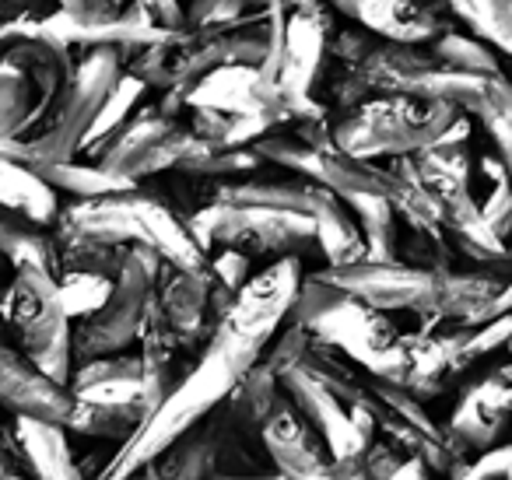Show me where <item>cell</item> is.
Returning a JSON list of instances; mask_svg holds the SVG:
<instances>
[{"label":"cell","mask_w":512,"mask_h":480,"mask_svg":"<svg viewBox=\"0 0 512 480\" xmlns=\"http://www.w3.org/2000/svg\"><path fill=\"white\" fill-rule=\"evenodd\" d=\"M453 106L418 102L404 95H383L348 109L334 123V144L351 158L376 162V158H411L432 148L456 123Z\"/></svg>","instance_id":"5"},{"label":"cell","mask_w":512,"mask_h":480,"mask_svg":"<svg viewBox=\"0 0 512 480\" xmlns=\"http://www.w3.org/2000/svg\"><path fill=\"white\" fill-rule=\"evenodd\" d=\"M488 102L498 109V113L509 120V127H512V78H495L491 81V95H488Z\"/></svg>","instance_id":"49"},{"label":"cell","mask_w":512,"mask_h":480,"mask_svg":"<svg viewBox=\"0 0 512 480\" xmlns=\"http://www.w3.org/2000/svg\"><path fill=\"white\" fill-rule=\"evenodd\" d=\"M351 414H365L376 424V435L397 445L404 456H414L439 477L453 480L470 463L467 452L449 438L446 424H435V417L425 410V403L414 393H407L397 382L365 375L362 396H358Z\"/></svg>","instance_id":"7"},{"label":"cell","mask_w":512,"mask_h":480,"mask_svg":"<svg viewBox=\"0 0 512 480\" xmlns=\"http://www.w3.org/2000/svg\"><path fill=\"white\" fill-rule=\"evenodd\" d=\"M481 172L491 183L488 197L481 200V214L491 232L512 249V186H509V179H505V169H502V162H498V155H484Z\"/></svg>","instance_id":"38"},{"label":"cell","mask_w":512,"mask_h":480,"mask_svg":"<svg viewBox=\"0 0 512 480\" xmlns=\"http://www.w3.org/2000/svg\"><path fill=\"white\" fill-rule=\"evenodd\" d=\"M130 218H134V246H148L162 256L165 267L176 270H207L211 260L200 253V246L193 242V235L186 232V221H179L172 214V207L165 200L151 197L144 190L127 193Z\"/></svg>","instance_id":"18"},{"label":"cell","mask_w":512,"mask_h":480,"mask_svg":"<svg viewBox=\"0 0 512 480\" xmlns=\"http://www.w3.org/2000/svg\"><path fill=\"white\" fill-rule=\"evenodd\" d=\"M288 323L306 326L309 333H316L330 347L348 354L369 375L400 386V375H404V344H400L397 326L390 323L386 312L372 309V305L323 284L320 277L306 274L299 295H295Z\"/></svg>","instance_id":"2"},{"label":"cell","mask_w":512,"mask_h":480,"mask_svg":"<svg viewBox=\"0 0 512 480\" xmlns=\"http://www.w3.org/2000/svg\"><path fill=\"white\" fill-rule=\"evenodd\" d=\"M477 120H481L484 130H488V141L495 144V155H498V162H502L505 179H509V186H512V127H509V120H505L491 102H484Z\"/></svg>","instance_id":"44"},{"label":"cell","mask_w":512,"mask_h":480,"mask_svg":"<svg viewBox=\"0 0 512 480\" xmlns=\"http://www.w3.org/2000/svg\"><path fill=\"white\" fill-rule=\"evenodd\" d=\"M435 473L428 470L425 463H421V459H414V456H407L404 463L397 466V473H393L390 480H432Z\"/></svg>","instance_id":"50"},{"label":"cell","mask_w":512,"mask_h":480,"mask_svg":"<svg viewBox=\"0 0 512 480\" xmlns=\"http://www.w3.org/2000/svg\"><path fill=\"white\" fill-rule=\"evenodd\" d=\"M120 78H123V53H116V50L85 53V60L74 67L71 85L64 88L57 106L50 109V116H46L43 127H39V134L25 141L32 169H39V165L74 162V155H78L81 144H85L88 130H92L95 116L106 106V99L113 95Z\"/></svg>","instance_id":"8"},{"label":"cell","mask_w":512,"mask_h":480,"mask_svg":"<svg viewBox=\"0 0 512 480\" xmlns=\"http://www.w3.org/2000/svg\"><path fill=\"white\" fill-rule=\"evenodd\" d=\"M309 218L316 225V249L323 253L327 267H348L365 260V235L358 228L351 207L327 186H316Z\"/></svg>","instance_id":"22"},{"label":"cell","mask_w":512,"mask_h":480,"mask_svg":"<svg viewBox=\"0 0 512 480\" xmlns=\"http://www.w3.org/2000/svg\"><path fill=\"white\" fill-rule=\"evenodd\" d=\"M60 11L71 18H109L120 8H113V0H57Z\"/></svg>","instance_id":"47"},{"label":"cell","mask_w":512,"mask_h":480,"mask_svg":"<svg viewBox=\"0 0 512 480\" xmlns=\"http://www.w3.org/2000/svg\"><path fill=\"white\" fill-rule=\"evenodd\" d=\"M211 274L221 288L232 291V295H239V291L246 288L256 274L253 256L239 253V249H218V253H211Z\"/></svg>","instance_id":"41"},{"label":"cell","mask_w":512,"mask_h":480,"mask_svg":"<svg viewBox=\"0 0 512 480\" xmlns=\"http://www.w3.org/2000/svg\"><path fill=\"white\" fill-rule=\"evenodd\" d=\"M39 176L53 186L57 193H71L74 200H102V197H120V193H134L137 183L123 176H113L102 165H78V162H57V165H39Z\"/></svg>","instance_id":"29"},{"label":"cell","mask_w":512,"mask_h":480,"mask_svg":"<svg viewBox=\"0 0 512 480\" xmlns=\"http://www.w3.org/2000/svg\"><path fill=\"white\" fill-rule=\"evenodd\" d=\"M404 452L397 449L393 442H386V438L376 435V442L365 449V456L358 459V470H362L365 480H390L393 473H397V466L404 463Z\"/></svg>","instance_id":"43"},{"label":"cell","mask_w":512,"mask_h":480,"mask_svg":"<svg viewBox=\"0 0 512 480\" xmlns=\"http://www.w3.org/2000/svg\"><path fill=\"white\" fill-rule=\"evenodd\" d=\"M162 256L148 246H130L123 270L116 277V288L109 302L92 319H81L74 326V365H85L95 358L123 354L148 319V309L155 302L158 277H162Z\"/></svg>","instance_id":"9"},{"label":"cell","mask_w":512,"mask_h":480,"mask_svg":"<svg viewBox=\"0 0 512 480\" xmlns=\"http://www.w3.org/2000/svg\"><path fill=\"white\" fill-rule=\"evenodd\" d=\"M155 302H158V309H162V316L169 319L179 344H183L193 358H200L207 340H211L214 330H218L221 316L232 309L235 295L214 281L211 267L207 270L162 267V277H158V288H155Z\"/></svg>","instance_id":"12"},{"label":"cell","mask_w":512,"mask_h":480,"mask_svg":"<svg viewBox=\"0 0 512 480\" xmlns=\"http://www.w3.org/2000/svg\"><path fill=\"white\" fill-rule=\"evenodd\" d=\"M137 4H141V8L155 18V25H162V29L190 32L186 29V15H183V8H179V0H137Z\"/></svg>","instance_id":"46"},{"label":"cell","mask_w":512,"mask_h":480,"mask_svg":"<svg viewBox=\"0 0 512 480\" xmlns=\"http://www.w3.org/2000/svg\"><path fill=\"white\" fill-rule=\"evenodd\" d=\"M509 463H512V442L509 445H498L491 452H481L477 459H470L453 480H502L509 473Z\"/></svg>","instance_id":"45"},{"label":"cell","mask_w":512,"mask_h":480,"mask_svg":"<svg viewBox=\"0 0 512 480\" xmlns=\"http://www.w3.org/2000/svg\"><path fill=\"white\" fill-rule=\"evenodd\" d=\"M0 207L39 228H50L60 221L57 190L32 165L18 162V158H0Z\"/></svg>","instance_id":"23"},{"label":"cell","mask_w":512,"mask_h":480,"mask_svg":"<svg viewBox=\"0 0 512 480\" xmlns=\"http://www.w3.org/2000/svg\"><path fill=\"white\" fill-rule=\"evenodd\" d=\"M158 480H214V477H253L256 463L242 442V428L228 403L179 435L155 463L148 466Z\"/></svg>","instance_id":"11"},{"label":"cell","mask_w":512,"mask_h":480,"mask_svg":"<svg viewBox=\"0 0 512 480\" xmlns=\"http://www.w3.org/2000/svg\"><path fill=\"white\" fill-rule=\"evenodd\" d=\"M302 277L306 274H302L299 256H285V260H274L264 270H256L253 281L235 295L232 309L221 316L214 337L207 340V347L183 375V382L172 389L169 400L144 421L141 431L116 445V452L92 480H130L144 466L155 463L179 435H186L211 410L228 403L235 386L267 358L281 326H288Z\"/></svg>","instance_id":"1"},{"label":"cell","mask_w":512,"mask_h":480,"mask_svg":"<svg viewBox=\"0 0 512 480\" xmlns=\"http://www.w3.org/2000/svg\"><path fill=\"white\" fill-rule=\"evenodd\" d=\"M502 480H505V477H502Z\"/></svg>","instance_id":"56"},{"label":"cell","mask_w":512,"mask_h":480,"mask_svg":"<svg viewBox=\"0 0 512 480\" xmlns=\"http://www.w3.org/2000/svg\"><path fill=\"white\" fill-rule=\"evenodd\" d=\"M285 4H288L285 50H281L274 85H278L295 127V123L327 116V109L313 99V88L320 81L323 60H327L330 39L334 36H330V15L323 8V0H285Z\"/></svg>","instance_id":"10"},{"label":"cell","mask_w":512,"mask_h":480,"mask_svg":"<svg viewBox=\"0 0 512 480\" xmlns=\"http://www.w3.org/2000/svg\"><path fill=\"white\" fill-rule=\"evenodd\" d=\"M0 256L11 267H43L53 277H60V249L57 235L50 228H39L32 221L18 218V214L0 207Z\"/></svg>","instance_id":"27"},{"label":"cell","mask_w":512,"mask_h":480,"mask_svg":"<svg viewBox=\"0 0 512 480\" xmlns=\"http://www.w3.org/2000/svg\"><path fill=\"white\" fill-rule=\"evenodd\" d=\"M358 463H330L316 473H302V477H281V473H271V480H351Z\"/></svg>","instance_id":"48"},{"label":"cell","mask_w":512,"mask_h":480,"mask_svg":"<svg viewBox=\"0 0 512 480\" xmlns=\"http://www.w3.org/2000/svg\"><path fill=\"white\" fill-rule=\"evenodd\" d=\"M253 151L260 155V162H274L281 169L295 172L299 179L320 183V151H313L309 144H302L299 137L288 134H267L264 141H256Z\"/></svg>","instance_id":"37"},{"label":"cell","mask_w":512,"mask_h":480,"mask_svg":"<svg viewBox=\"0 0 512 480\" xmlns=\"http://www.w3.org/2000/svg\"><path fill=\"white\" fill-rule=\"evenodd\" d=\"M327 4H334V11H344V4H348V0H327Z\"/></svg>","instance_id":"52"},{"label":"cell","mask_w":512,"mask_h":480,"mask_svg":"<svg viewBox=\"0 0 512 480\" xmlns=\"http://www.w3.org/2000/svg\"><path fill=\"white\" fill-rule=\"evenodd\" d=\"M432 57L442 67L460 74H474V78H502V67L491 46H484L474 36H460V32H446L432 43Z\"/></svg>","instance_id":"33"},{"label":"cell","mask_w":512,"mask_h":480,"mask_svg":"<svg viewBox=\"0 0 512 480\" xmlns=\"http://www.w3.org/2000/svg\"><path fill=\"white\" fill-rule=\"evenodd\" d=\"M421 4H428V0H421Z\"/></svg>","instance_id":"55"},{"label":"cell","mask_w":512,"mask_h":480,"mask_svg":"<svg viewBox=\"0 0 512 480\" xmlns=\"http://www.w3.org/2000/svg\"><path fill=\"white\" fill-rule=\"evenodd\" d=\"M316 186L320 183H309V179H246V183L218 186V190H214V204L271 207V211L309 214Z\"/></svg>","instance_id":"25"},{"label":"cell","mask_w":512,"mask_h":480,"mask_svg":"<svg viewBox=\"0 0 512 480\" xmlns=\"http://www.w3.org/2000/svg\"><path fill=\"white\" fill-rule=\"evenodd\" d=\"M186 232L211 260L214 249H239L246 256H299L316 246V225L309 214L271 211V207L207 204L186 218Z\"/></svg>","instance_id":"6"},{"label":"cell","mask_w":512,"mask_h":480,"mask_svg":"<svg viewBox=\"0 0 512 480\" xmlns=\"http://www.w3.org/2000/svg\"><path fill=\"white\" fill-rule=\"evenodd\" d=\"M15 435L36 480H88L81 463L74 459L64 424L39 421V417H15Z\"/></svg>","instance_id":"20"},{"label":"cell","mask_w":512,"mask_h":480,"mask_svg":"<svg viewBox=\"0 0 512 480\" xmlns=\"http://www.w3.org/2000/svg\"><path fill=\"white\" fill-rule=\"evenodd\" d=\"M260 155L253 148H218V144H207L197 137L190 155L179 162L176 172L186 176H242V172L260 169Z\"/></svg>","instance_id":"35"},{"label":"cell","mask_w":512,"mask_h":480,"mask_svg":"<svg viewBox=\"0 0 512 480\" xmlns=\"http://www.w3.org/2000/svg\"><path fill=\"white\" fill-rule=\"evenodd\" d=\"M341 15L355 18L372 36L397 46H425L446 36L435 8L421 0H348Z\"/></svg>","instance_id":"19"},{"label":"cell","mask_w":512,"mask_h":480,"mask_svg":"<svg viewBox=\"0 0 512 480\" xmlns=\"http://www.w3.org/2000/svg\"><path fill=\"white\" fill-rule=\"evenodd\" d=\"M53 235L92 239V242H106V246H134L137 235H134L127 193L102 197V200H74L71 207L60 211L57 232Z\"/></svg>","instance_id":"21"},{"label":"cell","mask_w":512,"mask_h":480,"mask_svg":"<svg viewBox=\"0 0 512 480\" xmlns=\"http://www.w3.org/2000/svg\"><path fill=\"white\" fill-rule=\"evenodd\" d=\"M0 319L32 365L67 386L74 375V323L60 302V284L43 267H18L0 295Z\"/></svg>","instance_id":"4"},{"label":"cell","mask_w":512,"mask_h":480,"mask_svg":"<svg viewBox=\"0 0 512 480\" xmlns=\"http://www.w3.org/2000/svg\"><path fill=\"white\" fill-rule=\"evenodd\" d=\"M246 0H197L186 11V29L190 32H211V29H228L239 22Z\"/></svg>","instance_id":"40"},{"label":"cell","mask_w":512,"mask_h":480,"mask_svg":"<svg viewBox=\"0 0 512 480\" xmlns=\"http://www.w3.org/2000/svg\"><path fill=\"white\" fill-rule=\"evenodd\" d=\"M39 95L22 67L0 60V141H25Z\"/></svg>","instance_id":"30"},{"label":"cell","mask_w":512,"mask_h":480,"mask_svg":"<svg viewBox=\"0 0 512 480\" xmlns=\"http://www.w3.org/2000/svg\"><path fill=\"white\" fill-rule=\"evenodd\" d=\"M172 127H176V120H169L158 106H141L99 151H95L92 155L95 165H102V169L113 172V176L130 179V169L141 162L144 151L155 141H162ZM130 183H134V179H130Z\"/></svg>","instance_id":"24"},{"label":"cell","mask_w":512,"mask_h":480,"mask_svg":"<svg viewBox=\"0 0 512 480\" xmlns=\"http://www.w3.org/2000/svg\"><path fill=\"white\" fill-rule=\"evenodd\" d=\"M57 249H60V274L81 270V274H102V277H113L116 281L130 246H106V242L57 235Z\"/></svg>","instance_id":"34"},{"label":"cell","mask_w":512,"mask_h":480,"mask_svg":"<svg viewBox=\"0 0 512 480\" xmlns=\"http://www.w3.org/2000/svg\"><path fill=\"white\" fill-rule=\"evenodd\" d=\"M512 344V312H505V316H495L491 323L477 326V330L467 333V344H463V351H467V361L470 365H477V361L491 358V354L498 351H509Z\"/></svg>","instance_id":"39"},{"label":"cell","mask_w":512,"mask_h":480,"mask_svg":"<svg viewBox=\"0 0 512 480\" xmlns=\"http://www.w3.org/2000/svg\"><path fill=\"white\" fill-rule=\"evenodd\" d=\"M137 358H141V386H144V403H148V417L162 407L172 396V389L183 382V375L193 368V354L179 344V337L172 333L169 319L162 316L158 302H151L148 319L141 326L137 337Z\"/></svg>","instance_id":"17"},{"label":"cell","mask_w":512,"mask_h":480,"mask_svg":"<svg viewBox=\"0 0 512 480\" xmlns=\"http://www.w3.org/2000/svg\"><path fill=\"white\" fill-rule=\"evenodd\" d=\"M228 410L242 431H256L274 473L281 477H302V473H316L334 463L320 431L299 414L267 361H260L235 386V393L228 396Z\"/></svg>","instance_id":"3"},{"label":"cell","mask_w":512,"mask_h":480,"mask_svg":"<svg viewBox=\"0 0 512 480\" xmlns=\"http://www.w3.org/2000/svg\"><path fill=\"white\" fill-rule=\"evenodd\" d=\"M39 25H43L46 36L60 39L64 46H88V50H116V53H141L148 46H158L176 36V32L155 25V18L137 0L130 8L116 11L109 18H71L64 11H53Z\"/></svg>","instance_id":"15"},{"label":"cell","mask_w":512,"mask_h":480,"mask_svg":"<svg viewBox=\"0 0 512 480\" xmlns=\"http://www.w3.org/2000/svg\"><path fill=\"white\" fill-rule=\"evenodd\" d=\"M144 92H148V85H144L141 78H134L130 71H123V78L116 81L113 95H109L106 106H102L99 116H95V123H92V130H88L81 151H85V155H95V151H99L102 144H106L109 137H113L116 130H120L123 123L137 113V109H141Z\"/></svg>","instance_id":"32"},{"label":"cell","mask_w":512,"mask_h":480,"mask_svg":"<svg viewBox=\"0 0 512 480\" xmlns=\"http://www.w3.org/2000/svg\"><path fill=\"white\" fill-rule=\"evenodd\" d=\"M0 480H36L25 463L22 445H18L15 421L4 417V407H0Z\"/></svg>","instance_id":"42"},{"label":"cell","mask_w":512,"mask_h":480,"mask_svg":"<svg viewBox=\"0 0 512 480\" xmlns=\"http://www.w3.org/2000/svg\"><path fill=\"white\" fill-rule=\"evenodd\" d=\"M57 284H60V302H64L71 323L74 319H78V323L81 319H92L95 312L109 302V295H113V288H116L113 277L81 274V270H67V274H60Z\"/></svg>","instance_id":"36"},{"label":"cell","mask_w":512,"mask_h":480,"mask_svg":"<svg viewBox=\"0 0 512 480\" xmlns=\"http://www.w3.org/2000/svg\"><path fill=\"white\" fill-rule=\"evenodd\" d=\"M113 8H120V11H123V8H127V0H113Z\"/></svg>","instance_id":"53"},{"label":"cell","mask_w":512,"mask_h":480,"mask_svg":"<svg viewBox=\"0 0 512 480\" xmlns=\"http://www.w3.org/2000/svg\"><path fill=\"white\" fill-rule=\"evenodd\" d=\"M0 407L15 417H39V421L64 424L71 421V389L46 379L32 358L15 344L4 319H0Z\"/></svg>","instance_id":"14"},{"label":"cell","mask_w":512,"mask_h":480,"mask_svg":"<svg viewBox=\"0 0 512 480\" xmlns=\"http://www.w3.org/2000/svg\"><path fill=\"white\" fill-rule=\"evenodd\" d=\"M186 106L214 109L225 116H278L292 127V113H288L281 92L260 74V67L246 64L218 67L207 78H200L186 92Z\"/></svg>","instance_id":"16"},{"label":"cell","mask_w":512,"mask_h":480,"mask_svg":"<svg viewBox=\"0 0 512 480\" xmlns=\"http://www.w3.org/2000/svg\"><path fill=\"white\" fill-rule=\"evenodd\" d=\"M320 186H327L341 200L362 197V193H369V197H390L393 176L383 165L351 158L337 144H330V148L320 151Z\"/></svg>","instance_id":"26"},{"label":"cell","mask_w":512,"mask_h":480,"mask_svg":"<svg viewBox=\"0 0 512 480\" xmlns=\"http://www.w3.org/2000/svg\"><path fill=\"white\" fill-rule=\"evenodd\" d=\"M505 480H512V463H509V473H505Z\"/></svg>","instance_id":"54"},{"label":"cell","mask_w":512,"mask_h":480,"mask_svg":"<svg viewBox=\"0 0 512 480\" xmlns=\"http://www.w3.org/2000/svg\"><path fill=\"white\" fill-rule=\"evenodd\" d=\"M71 400L74 407L67 431H74V435L113 438L116 445H123L148 421L141 375H123V379H106L95 382V386L71 389Z\"/></svg>","instance_id":"13"},{"label":"cell","mask_w":512,"mask_h":480,"mask_svg":"<svg viewBox=\"0 0 512 480\" xmlns=\"http://www.w3.org/2000/svg\"><path fill=\"white\" fill-rule=\"evenodd\" d=\"M449 11L484 46L512 60V0H446Z\"/></svg>","instance_id":"31"},{"label":"cell","mask_w":512,"mask_h":480,"mask_svg":"<svg viewBox=\"0 0 512 480\" xmlns=\"http://www.w3.org/2000/svg\"><path fill=\"white\" fill-rule=\"evenodd\" d=\"M505 312H512V281H505L502 295H498L495 309H491V319H495V316H505ZM491 319H488V323H491Z\"/></svg>","instance_id":"51"},{"label":"cell","mask_w":512,"mask_h":480,"mask_svg":"<svg viewBox=\"0 0 512 480\" xmlns=\"http://www.w3.org/2000/svg\"><path fill=\"white\" fill-rule=\"evenodd\" d=\"M344 204L351 207L358 228L365 235V260L390 263L400 253V218L393 211V204L386 197H348Z\"/></svg>","instance_id":"28"}]
</instances>
